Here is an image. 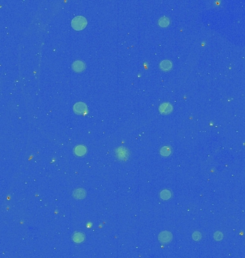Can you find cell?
I'll list each match as a JSON object with an SVG mask.
<instances>
[{"label": "cell", "instance_id": "9", "mask_svg": "<svg viewBox=\"0 0 245 258\" xmlns=\"http://www.w3.org/2000/svg\"><path fill=\"white\" fill-rule=\"evenodd\" d=\"M116 153H117L118 156L119 157L118 158L122 160L127 158L128 155V151H127L125 148H119V149L116 151Z\"/></svg>", "mask_w": 245, "mask_h": 258}, {"label": "cell", "instance_id": "1", "mask_svg": "<svg viewBox=\"0 0 245 258\" xmlns=\"http://www.w3.org/2000/svg\"><path fill=\"white\" fill-rule=\"evenodd\" d=\"M87 20L83 16L75 17L71 22V26L75 30H82L86 27Z\"/></svg>", "mask_w": 245, "mask_h": 258}, {"label": "cell", "instance_id": "5", "mask_svg": "<svg viewBox=\"0 0 245 258\" xmlns=\"http://www.w3.org/2000/svg\"><path fill=\"white\" fill-rule=\"evenodd\" d=\"M172 106L168 103H164L161 104L159 107L160 112L163 114H168L172 111Z\"/></svg>", "mask_w": 245, "mask_h": 258}, {"label": "cell", "instance_id": "14", "mask_svg": "<svg viewBox=\"0 0 245 258\" xmlns=\"http://www.w3.org/2000/svg\"><path fill=\"white\" fill-rule=\"evenodd\" d=\"M214 238L217 240V241H219V240H222V238H223V235H222V233L221 232H215V234L214 235Z\"/></svg>", "mask_w": 245, "mask_h": 258}, {"label": "cell", "instance_id": "8", "mask_svg": "<svg viewBox=\"0 0 245 258\" xmlns=\"http://www.w3.org/2000/svg\"><path fill=\"white\" fill-rule=\"evenodd\" d=\"M160 67L163 71H168L171 69L172 63L170 60H163L160 63Z\"/></svg>", "mask_w": 245, "mask_h": 258}, {"label": "cell", "instance_id": "3", "mask_svg": "<svg viewBox=\"0 0 245 258\" xmlns=\"http://www.w3.org/2000/svg\"><path fill=\"white\" fill-rule=\"evenodd\" d=\"M72 68L75 72L81 73L86 69V64L82 60H75L72 64Z\"/></svg>", "mask_w": 245, "mask_h": 258}, {"label": "cell", "instance_id": "7", "mask_svg": "<svg viewBox=\"0 0 245 258\" xmlns=\"http://www.w3.org/2000/svg\"><path fill=\"white\" fill-rule=\"evenodd\" d=\"M86 191L83 189H77L73 191V196L78 199H81L86 197Z\"/></svg>", "mask_w": 245, "mask_h": 258}, {"label": "cell", "instance_id": "11", "mask_svg": "<svg viewBox=\"0 0 245 258\" xmlns=\"http://www.w3.org/2000/svg\"><path fill=\"white\" fill-rule=\"evenodd\" d=\"M160 153H161V156L166 157V156H170V155H171V149L168 146H163V147H162L161 149Z\"/></svg>", "mask_w": 245, "mask_h": 258}, {"label": "cell", "instance_id": "2", "mask_svg": "<svg viewBox=\"0 0 245 258\" xmlns=\"http://www.w3.org/2000/svg\"><path fill=\"white\" fill-rule=\"evenodd\" d=\"M159 240L163 244H168L172 240V235L170 232L164 231L160 233L159 235Z\"/></svg>", "mask_w": 245, "mask_h": 258}, {"label": "cell", "instance_id": "4", "mask_svg": "<svg viewBox=\"0 0 245 258\" xmlns=\"http://www.w3.org/2000/svg\"><path fill=\"white\" fill-rule=\"evenodd\" d=\"M73 110L75 113H77V114H84L87 112V106L84 103L82 102H78L77 103L75 104Z\"/></svg>", "mask_w": 245, "mask_h": 258}, {"label": "cell", "instance_id": "12", "mask_svg": "<svg viewBox=\"0 0 245 258\" xmlns=\"http://www.w3.org/2000/svg\"><path fill=\"white\" fill-rule=\"evenodd\" d=\"M171 192L168 189H164L160 194V196L163 200H168L171 197Z\"/></svg>", "mask_w": 245, "mask_h": 258}, {"label": "cell", "instance_id": "15", "mask_svg": "<svg viewBox=\"0 0 245 258\" xmlns=\"http://www.w3.org/2000/svg\"><path fill=\"white\" fill-rule=\"evenodd\" d=\"M193 238L195 240H199L201 239V234L198 232H195L193 235Z\"/></svg>", "mask_w": 245, "mask_h": 258}, {"label": "cell", "instance_id": "10", "mask_svg": "<svg viewBox=\"0 0 245 258\" xmlns=\"http://www.w3.org/2000/svg\"><path fill=\"white\" fill-rule=\"evenodd\" d=\"M72 240L75 243H81L85 240V235L81 232H75L72 236Z\"/></svg>", "mask_w": 245, "mask_h": 258}, {"label": "cell", "instance_id": "13", "mask_svg": "<svg viewBox=\"0 0 245 258\" xmlns=\"http://www.w3.org/2000/svg\"><path fill=\"white\" fill-rule=\"evenodd\" d=\"M170 24V20L166 17H163L159 20V24L161 27H167Z\"/></svg>", "mask_w": 245, "mask_h": 258}, {"label": "cell", "instance_id": "6", "mask_svg": "<svg viewBox=\"0 0 245 258\" xmlns=\"http://www.w3.org/2000/svg\"><path fill=\"white\" fill-rule=\"evenodd\" d=\"M87 152V149L86 146L83 145L77 146L74 149V153L76 156H83L86 154Z\"/></svg>", "mask_w": 245, "mask_h": 258}]
</instances>
